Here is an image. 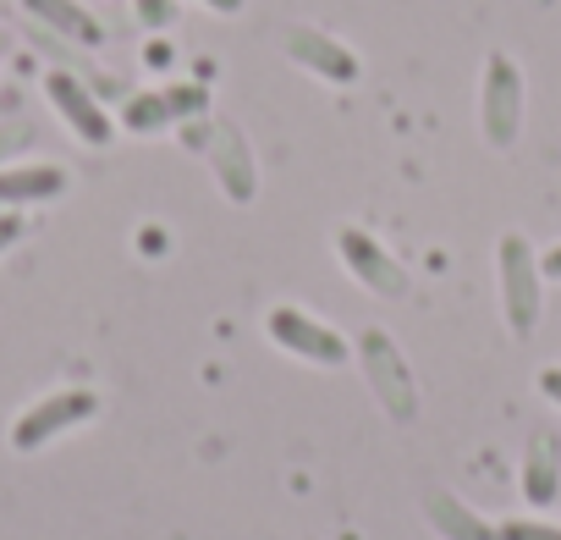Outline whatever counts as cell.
Wrapping results in <instances>:
<instances>
[{
    "label": "cell",
    "mask_w": 561,
    "mask_h": 540,
    "mask_svg": "<svg viewBox=\"0 0 561 540\" xmlns=\"http://www.w3.org/2000/svg\"><path fill=\"white\" fill-rule=\"evenodd\" d=\"M495 282H501V315L517 337H528L539 326V310H545V270H539V254L523 232H506L495 243Z\"/></svg>",
    "instance_id": "1"
},
{
    "label": "cell",
    "mask_w": 561,
    "mask_h": 540,
    "mask_svg": "<svg viewBox=\"0 0 561 540\" xmlns=\"http://www.w3.org/2000/svg\"><path fill=\"white\" fill-rule=\"evenodd\" d=\"M523 105H528V89H523V67L501 50L484 56V78H479V127L490 138V149H512L517 133H523Z\"/></svg>",
    "instance_id": "2"
},
{
    "label": "cell",
    "mask_w": 561,
    "mask_h": 540,
    "mask_svg": "<svg viewBox=\"0 0 561 540\" xmlns=\"http://www.w3.org/2000/svg\"><path fill=\"white\" fill-rule=\"evenodd\" d=\"M94 414H100V397H94L89 386H61V392L28 403V408L12 419V447H18V452H39V447H50L56 436L89 425Z\"/></svg>",
    "instance_id": "3"
},
{
    "label": "cell",
    "mask_w": 561,
    "mask_h": 540,
    "mask_svg": "<svg viewBox=\"0 0 561 540\" xmlns=\"http://www.w3.org/2000/svg\"><path fill=\"white\" fill-rule=\"evenodd\" d=\"M264 331H270V342H275L280 353H298V359L325 364V370H336V364L353 359V342H347L336 326H325V320H314L309 310H298V304H275V310L264 315Z\"/></svg>",
    "instance_id": "4"
},
{
    "label": "cell",
    "mask_w": 561,
    "mask_h": 540,
    "mask_svg": "<svg viewBox=\"0 0 561 540\" xmlns=\"http://www.w3.org/2000/svg\"><path fill=\"white\" fill-rule=\"evenodd\" d=\"M358 359H364V375H369L375 397L386 403V414H391V419H413V414H419V386H413V375H408L397 342H391L380 326H369V331L358 337Z\"/></svg>",
    "instance_id": "5"
},
{
    "label": "cell",
    "mask_w": 561,
    "mask_h": 540,
    "mask_svg": "<svg viewBox=\"0 0 561 540\" xmlns=\"http://www.w3.org/2000/svg\"><path fill=\"white\" fill-rule=\"evenodd\" d=\"M45 100L56 105V116L83 138V144H94V149H105L111 138H116V122H111V111L100 105V94L78 78V72H50L45 78Z\"/></svg>",
    "instance_id": "6"
},
{
    "label": "cell",
    "mask_w": 561,
    "mask_h": 540,
    "mask_svg": "<svg viewBox=\"0 0 561 540\" xmlns=\"http://www.w3.org/2000/svg\"><path fill=\"white\" fill-rule=\"evenodd\" d=\"M336 254L353 277L375 293V299H408V270L386 254V243H375L364 226H342L336 232Z\"/></svg>",
    "instance_id": "7"
},
{
    "label": "cell",
    "mask_w": 561,
    "mask_h": 540,
    "mask_svg": "<svg viewBox=\"0 0 561 540\" xmlns=\"http://www.w3.org/2000/svg\"><path fill=\"white\" fill-rule=\"evenodd\" d=\"M204 105H209V89H204V83L149 89V94H133V100L122 105V127H127V133H160V127H176V122L204 116Z\"/></svg>",
    "instance_id": "8"
},
{
    "label": "cell",
    "mask_w": 561,
    "mask_h": 540,
    "mask_svg": "<svg viewBox=\"0 0 561 540\" xmlns=\"http://www.w3.org/2000/svg\"><path fill=\"white\" fill-rule=\"evenodd\" d=\"M287 56L298 61V67H309L314 78H325V83H358V56L342 45V40H331V34H320V29H309V23H298L293 34H287Z\"/></svg>",
    "instance_id": "9"
},
{
    "label": "cell",
    "mask_w": 561,
    "mask_h": 540,
    "mask_svg": "<svg viewBox=\"0 0 561 540\" xmlns=\"http://www.w3.org/2000/svg\"><path fill=\"white\" fill-rule=\"evenodd\" d=\"M67 193V171L56 160H12L0 166V210H23Z\"/></svg>",
    "instance_id": "10"
},
{
    "label": "cell",
    "mask_w": 561,
    "mask_h": 540,
    "mask_svg": "<svg viewBox=\"0 0 561 540\" xmlns=\"http://www.w3.org/2000/svg\"><path fill=\"white\" fill-rule=\"evenodd\" d=\"M23 12H28L34 23H45L50 34H61V40L83 45V50H94V45L105 40L100 18H94L89 7H78V0H23Z\"/></svg>",
    "instance_id": "11"
},
{
    "label": "cell",
    "mask_w": 561,
    "mask_h": 540,
    "mask_svg": "<svg viewBox=\"0 0 561 540\" xmlns=\"http://www.w3.org/2000/svg\"><path fill=\"white\" fill-rule=\"evenodd\" d=\"M556 491H561V447H556V436L539 430L523 458V496L545 507V502H556Z\"/></svg>",
    "instance_id": "12"
},
{
    "label": "cell",
    "mask_w": 561,
    "mask_h": 540,
    "mask_svg": "<svg viewBox=\"0 0 561 540\" xmlns=\"http://www.w3.org/2000/svg\"><path fill=\"white\" fill-rule=\"evenodd\" d=\"M430 524L446 535V540H495V524H484L473 507H462L451 491H435L430 496Z\"/></svg>",
    "instance_id": "13"
},
{
    "label": "cell",
    "mask_w": 561,
    "mask_h": 540,
    "mask_svg": "<svg viewBox=\"0 0 561 540\" xmlns=\"http://www.w3.org/2000/svg\"><path fill=\"white\" fill-rule=\"evenodd\" d=\"M495 540H561V524H545V518H512L495 529Z\"/></svg>",
    "instance_id": "14"
},
{
    "label": "cell",
    "mask_w": 561,
    "mask_h": 540,
    "mask_svg": "<svg viewBox=\"0 0 561 540\" xmlns=\"http://www.w3.org/2000/svg\"><path fill=\"white\" fill-rule=\"evenodd\" d=\"M133 12H138V23H144V29H171L176 0H133Z\"/></svg>",
    "instance_id": "15"
},
{
    "label": "cell",
    "mask_w": 561,
    "mask_h": 540,
    "mask_svg": "<svg viewBox=\"0 0 561 540\" xmlns=\"http://www.w3.org/2000/svg\"><path fill=\"white\" fill-rule=\"evenodd\" d=\"M18 237H23V215L18 210H0V254H7Z\"/></svg>",
    "instance_id": "16"
},
{
    "label": "cell",
    "mask_w": 561,
    "mask_h": 540,
    "mask_svg": "<svg viewBox=\"0 0 561 540\" xmlns=\"http://www.w3.org/2000/svg\"><path fill=\"white\" fill-rule=\"evenodd\" d=\"M539 392L561 408V364H550V370H539Z\"/></svg>",
    "instance_id": "17"
},
{
    "label": "cell",
    "mask_w": 561,
    "mask_h": 540,
    "mask_svg": "<svg viewBox=\"0 0 561 540\" xmlns=\"http://www.w3.org/2000/svg\"><path fill=\"white\" fill-rule=\"evenodd\" d=\"M539 270H545V282H561V243L539 254Z\"/></svg>",
    "instance_id": "18"
},
{
    "label": "cell",
    "mask_w": 561,
    "mask_h": 540,
    "mask_svg": "<svg viewBox=\"0 0 561 540\" xmlns=\"http://www.w3.org/2000/svg\"><path fill=\"white\" fill-rule=\"evenodd\" d=\"M28 138V127H0V166H12L7 155H12V144H23Z\"/></svg>",
    "instance_id": "19"
},
{
    "label": "cell",
    "mask_w": 561,
    "mask_h": 540,
    "mask_svg": "<svg viewBox=\"0 0 561 540\" xmlns=\"http://www.w3.org/2000/svg\"><path fill=\"white\" fill-rule=\"evenodd\" d=\"M198 7H209V12H226V18H231V12H242V0H198Z\"/></svg>",
    "instance_id": "20"
}]
</instances>
